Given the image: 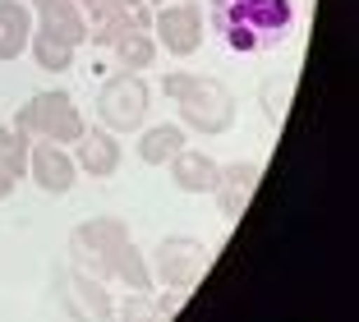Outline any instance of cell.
Wrapping results in <instances>:
<instances>
[{
	"label": "cell",
	"instance_id": "19",
	"mask_svg": "<svg viewBox=\"0 0 359 322\" xmlns=\"http://www.w3.org/2000/svg\"><path fill=\"white\" fill-rule=\"evenodd\" d=\"M111 51H116V60L125 65V69L143 74L152 60H157V37H152V32H129V37H120Z\"/></svg>",
	"mask_w": 359,
	"mask_h": 322
},
{
	"label": "cell",
	"instance_id": "11",
	"mask_svg": "<svg viewBox=\"0 0 359 322\" xmlns=\"http://www.w3.org/2000/svg\"><path fill=\"white\" fill-rule=\"evenodd\" d=\"M258 175H263V166L258 161H231V166H222V175H217V212H222L226 221H240L244 212H249V203H254V189H258Z\"/></svg>",
	"mask_w": 359,
	"mask_h": 322
},
{
	"label": "cell",
	"instance_id": "9",
	"mask_svg": "<svg viewBox=\"0 0 359 322\" xmlns=\"http://www.w3.org/2000/svg\"><path fill=\"white\" fill-rule=\"evenodd\" d=\"M152 37H157L170 55H194L203 46V37H208V19L198 14L194 0H175V5H166V10L152 19Z\"/></svg>",
	"mask_w": 359,
	"mask_h": 322
},
{
	"label": "cell",
	"instance_id": "20",
	"mask_svg": "<svg viewBox=\"0 0 359 322\" xmlns=\"http://www.w3.org/2000/svg\"><path fill=\"white\" fill-rule=\"evenodd\" d=\"M28 134L23 129H14V125H0V166H10L14 175H28Z\"/></svg>",
	"mask_w": 359,
	"mask_h": 322
},
{
	"label": "cell",
	"instance_id": "13",
	"mask_svg": "<svg viewBox=\"0 0 359 322\" xmlns=\"http://www.w3.org/2000/svg\"><path fill=\"white\" fill-rule=\"evenodd\" d=\"M166 166H170V180H175L180 194H212V189H217V175H222V166H217L208 152H194L189 143L180 147Z\"/></svg>",
	"mask_w": 359,
	"mask_h": 322
},
{
	"label": "cell",
	"instance_id": "25",
	"mask_svg": "<svg viewBox=\"0 0 359 322\" xmlns=\"http://www.w3.org/2000/svg\"><path fill=\"white\" fill-rule=\"evenodd\" d=\"M148 5H157V0H148Z\"/></svg>",
	"mask_w": 359,
	"mask_h": 322
},
{
	"label": "cell",
	"instance_id": "24",
	"mask_svg": "<svg viewBox=\"0 0 359 322\" xmlns=\"http://www.w3.org/2000/svg\"><path fill=\"white\" fill-rule=\"evenodd\" d=\"M28 5H32V10H42V5H51V0H28Z\"/></svg>",
	"mask_w": 359,
	"mask_h": 322
},
{
	"label": "cell",
	"instance_id": "15",
	"mask_svg": "<svg viewBox=\"0 0 359 322\" xmlns=\"http://www.w3.org/2000/svg\"><path fill=\"white\" fill-rule=\"evenodd\" d=\"M37 14H42V19H37V28L65 37L69 46L88 42V10H83V5H74V0H51V5H42Z\"/></svg>",
	"mask_w": 359,
	"mask_h": 322
},
{
	"label": "cell",
	"instance_id": "6",
	"mask_svg": "<svg viewBox=\"0 0 359 322\" xmlns=\"http://www.w3.org/2000/svg\"><path fill=\"white\" fill-rule=\"evenodd\" d=\"M152 267H157L161 286L189 295L194 286H198L203 267H208V244L194 239V235H166L157 244V253H152Z\"/></svg>",
	"mask_w": 359,
	"mask_h": 322
},
{
	"label": "cell",
	"instance_id": "17",
	"mask_svg": "<svg viewBox=\"0 0 359 322\" xmlns=\"http://www.w3.org/2000/svg\"><path fill=\"white\" fill-rule=\"evenodd\" d=\"M28 51H32V60H37V69L65 74L69 65H74V51H79V46H69L65 37H55V32H46V28H37V23H32V42H28Z\"/></svg>",
	"mask_w": 359,
	"mask_h": 322
},
{
	"label": "cell",
	"instance_id": "2",
	"mask_svg": "<svg viewBox=\"0 0 359 322\" xmlns=\"http://www.w3.org/2000/svg\"><path fill=\"white\" fill-rule=\"evenodd\" d=\"M161 93L180 106L184 129H194V134H203V138H217L235 125V93L222 79H212V74L175 69V74L161 79Z\"/></svg>",
	"mask_w": 359,
	"mask_h": 322
},
{
	"label": "cell",
	"instance_id": "4",
	"mask_svg": "<svg viewBox=\"0 0 359 322\" xmlns=\"http://www.w3.org/2000/svg\"><path fill=\"white\" fill-rule=\"evenodd\" d=\"M148 83L138 79L134 69H120L111 74L102 83V93H97V115H102V129H111V134H129V129L143 125V115H148Z\"/></svg>",
	"mask_w": 359,
	"mask_h": 322
},
{
	"label": "cell",
	"instance_id": "22",
	"mask_svg": "<svg viewBox=\"0 0 359 322\" xmlns=\"http://www.w3.org/2000/svg\"><path fill=\"white\" fill-rule=\"evenodd\" d=\"M14 185H19V175H14L10 166H0V203H5V198L14 194Z\"/></svg>",
	"mask_w": 359,
	"mask_h": 322
},
{
	"label": "cell",
	"instance_id": "8",
	"mask_svg": "<svg viewBox=\"0 0 359 322\" xmlns=\"http://www.w3.org/2000/svg\"><path fill=\"white\" fill-rule=\"evenodd\" d=\"M88 42L93 46H116L129 32H152V10L148 0H102L97 10H88Z\"/></svg>",
	"mask_w": 359,
	"mask_h": 322
},
{
	"label": "cell",
	"instance_id": "1",
	"mask_svg": "<svg viewBox=\"0 0 359 322\" xmlns=\"http://www.w3.org/2000/svg\"><path fill=\"white\" fill-rule=\"evenodd\" d=\"M208 23L231 51L258 55L272 51L295 28V0H212Z\"/></svg>",
	"mask_w": 359,
	"mask_h": 322
},
{
	"label": "cell",
	"instance_id": "23",
	"mask_svg": "<svg viewBox=\"0 0 359 322\" xmlns=\"http://www.w3.org/2000/svg\"><path fill=\"white\" fill-rule=\"evenodd\" d=\"M74 5H83V10H97V5H102V0H74Z\"/></svg>",
	"mask_w": 359,
	"mask_h": 322
},
{
	"label": "cell",
	"instance_id": "5",
	"mask_svg": "<svg viewBox=\"0 0 359 322\" xmlns=\"http://www.w3.org/2000/svg\"><path fill=\"white\" fill-rule=\"evenodd\" d=\"M120 244H129V226L120 217H88L69 230V262L106 281V267Z\"/></svg>",
	"mask_w": 359,
	"mask_h": 322
},
{
	"label": "cell",
	"instance_id": "16",
	"mask_svg": "<svg viewBox=\"0 0 359 322\" xmlns=\"http://www.w3.org/2000/svg\"><path fill=\"white\" fill-rule=\"evenodd\" d=\"M106 281H116V286H125V290H134V295L152 290V267H148V258L134 249V239L116 249V258H111V267H106Z\"/></svg>",
	"mask_w": 359,
	"mask_h": 322
},
{
	"label": "cell",
	"instance_id": "7",
	"mask_svg": "<svg viewBox=\"0 0 359 322\" xmlns=\"http://www.w3.org/2000/svg\"><path fill=\"white\" fill-rule=\"evenodd\" d=\"M55 295H60V304H65L69 318L106 322L111 313H116V304H111V295H106V281L93 276V271H83V267H74V262L55 271Z\"/></svg>",
	"mask_w": 359,
	"mask_h": 322
},
{
	"label": "cell",
	"instance_id": "10",
	"mask_svg": "<svg viewBox=\"0 0 359 322\" xmlns=\"http://www.w3.org/2000/svg\"><path fill=\"white\" fill-rule=\"evenodd\" d=\"M28 175L32 185L42 189V194H69L79 180V166H74V152L60 143H46V138H37V143L28 147Z\"/></svg>",
	"mask_w": 359,
	"mask_h": 322
},
{
	"label": "cell",
	"instance_id": "21",
	"mask_svg": "<svg viewBox=\"0 0 359 322\" xmlns=\"http://www.w3.org/2000/svg\"><path fill=\"white\" fill-rule=\"evenodd\" d=\"M263 111H267V115H272V111H281V88L263 83Z\"/></svg>",
	"mask_w": 359,
	"mask_h": 322
},
{
	"label": "cell",
	"instance_id": "18",
	"mask_svg": "<svg viewBox=\"0 0 359 322\" xmlns=\"http://www.w3.org/2000/svg\"><path fill=\"white\" fill-rule=\"evenodd\" d=\"M180 147H184V129L180 125H152V129H143V138H138V156H143L148 166H166Z\"/></svg>",
	"mask_w": 359,
	"mask_h": 322
},
{
	"label": "cell",
	"instance_id": "14",
	"mask_svg": "<svg viewBox=\"0 0 359 322\" xmlns=\"http://www.w3.org/2000/svg\"><path fill=\"white\" fill-rule=\"evenodd\" d=\"M32 42V10L23 0H0V60H19Z\"/></svg>",
	"mask_w": 359,
	"mask_h": 322
},
{
	"label": "cell",
	"instance_id": "12",
	"mask_svg": "<svg viewBox=\"0 0 359 322\" xmlns=\"http://www.w3.org/2000/svg\"><path fill=\"white\" fill-rule=\"evenodd\" d=\"M69 147H74V166L88 170L93 180L116 175V166H120V143H116V134H111V129H83V134H79Z\"/></svg>",
	"mask_w": 359,
	"mask_h": 322
},
{
	"label": "cell",
	"instance_id": "3",
	"mask_svg": "<svg viewBox=\"0 0 359 322\" xmlns=\"http://www.w3.org/2000/svg\"><path fill=\"white\" fill-rule=\"evenodd\" d=\"M14 129H23L28 138H46V143L69 147L88 125H83V115H79L74 97L60 93V88H51V93H37V97H28V102L19 106Z\"/></svg>",
	"mask_w": 359,
	"mask_h": 322
}]
</instances>
